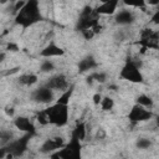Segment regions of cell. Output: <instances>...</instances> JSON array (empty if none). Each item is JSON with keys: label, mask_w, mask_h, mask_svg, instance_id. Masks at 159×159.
<instances>
[{"label": "cell", "mask_w": 159, "mask_h": 159, "mask_svg": "<svg viewBox=\"0 0 159 159\" xmlns=\"http://www.w3.org/2000/svg\"><path fill=\"white\" fill-rule=\"evenodd\" d=\"M5 57H6V53L5 52H0V62H2L5 60Z\"/></svg>", "instance_id": "8d00e7d4"}, {"label": "cell", "mask_w": 159, "mask_h": 159, "mask_svg": "<svg viewBox=\"0 0 159 159\" xmlns=\"http://www.w3.org/2000/svg\"><path fill=\"white\" fill-rule=\"evenodd\" d=\"M152 140L149 138H138L137 142H135V147L138 149H142V150H145V149H149L152 147Z\"/></svg>", "instance_id": "7402d4cb"}, {"label": "cell", "mask_w": 159, "mask_h": 159, "mask_svg": "<svg viewBox=\"0 0 159 159\" xmlns=\"http://www.w3.org/2000/svg\"><path fill=\"white\" fill-rule=\"evenodd\" d=\"M17 81L22 86H32L39 81V77L35 73H24V75L19 76Z\"/></svg>", "instance_id": "ac0fdd59"}, {"label": "cell", "mask_w": 159, "mask_h": 159, "mask_svg": "<svg viewBox=\"0 0 159 159\" xmlns=\"http://www.w3.org/2000/svg\"><path fill=\"white\" fill-rule=\"evenodd\" d=\"M91 75H92L93 81H96V82H98V83H104V82L108 80V76H107L106 72H93V73H91Z\"/></svg>", "instance_id": "cb8c5ba5"}, {"label": "cell", "mask_w": 159, "mask_h": 159, "mask_svg": "<svg viewBox=\"0 0 159 159\" xmlns=\"http://www.w3.org/2000/svg\"><path fill=\"white\" fill-rule=\"evenodd\" d=\"M4 112L6 113V116H9V117H14V114H15V109H14V107H11V106H6L5 107V109H4Z\"/></svg>", "instance_id": "4dcf8cb0"}, {"label": "cell", "mask_w": 159, "mask_h": 159, "mask_svg": "<svg viewBox=\"0 0 159 159\" xmlns=\"http://www.w3.org/2000/svg\"><path fill=\"white\" fill-rule=\"evenodd\" d=\"M14 139V133L9 129H0V147L6 145Z\"/></svg>", "instance_id": "ffe728a7"}, {"label": "cell", "mask_w": 159, "mask_h": 159, "mask_svg": "<svg viewBox=\"0 0 159 159\" xmlns=\"http://www.w3.org/2000/svg\"><path fill=\"white\" fill-rule=\"evenodd\" d=\"M12 124L15 125L16 129L24 132V133H29V134H32V135H36V128L32 123V120L25 116H19V117H15L14 120H12Z\"/></svg>", "instance_id": "8fae6325"}, {"label": "cell", "mask_w": 159, "mask_h": 159, "mask_svg": "<svg viewBox=\"0 0 159 159\" xmlns=\"http://www.w3.org/2000/svg\"><path fill=\"white\" fill-rule=\"evenodd\" d=\"M65 55V50L58 46L55 41H51L50 43H47L41 51H40V56L43 58H51V57H58V56H63Z\"/></svg>", "instance_id": "7c38bea8"}, {"label": "cell", "mask_w": 159, "mask_h": 159, "mask_svg": "<svg viewBox=\"0 0 159 159\" xmlns=\"http://www.w3.org/2000/svg\"><path fill=\"white\" fill-rule=\"evenodd\" d=\"M153 116L154 114H153V112L150 109H147L144 107H140L138 104H134L132 107V109L129 111V113H128L127 117H128L129 122L134 125V124H137L139 122H147V120L152 119Z\"/></svg>", "instance_id": "52a82bcc"}, {"label": "cell", "mask_w": 159, "mask_h": 159, "mask_svg": "<svg viewBox=\"0 0 159 159\" xmlns=\"http://www.w3.org/2000/svg\"><path fill=\"white\" fill-rule=\"evenodd\" d=\"M118 5H119L118 0H107L99 4L97 7H94V11L97 15H113L117 11Z\"/></svg>", "instance_id": "4fadbf2b"}, {"label": "cell", "mask_w": 159, "mask_h": 159, "mask_svg": "<svg viewBox=\"0 0 159 159\" xmlns=\"http://www.w3.org/2000/svg\"><path fill=\"white\" fill-rule=\"evenodd\" d=\"M25 2H26V1L19 0V1H16V2L14 4V6H12V10H14V14H15V15H16V12H17V11H20V9H21V7L25 5Z\"/></svg>", "instance_id": "83f0119b"}, {"label": "cell", "mask_w": 159, "mask_h": 159, "mask_svg": "<svg viewBox=\"0 0 159 159\" xmlns=\"http://www.w3.org/2000/svg\"><path fill=\"white\" fill-rule=\"evenodd\" d=\"M119 77L132 83H143L144 77L140 72V62L138 63L137 61L128 58L119 72Z\"/></svg>", "instance_id": "277c9868"}, {"label": "cell", "mask_w": 159, "mask_h": 159, "mask_svg": "<svg viewBox=\"0 0 159 159\" xmlns=\"http://www.w3.org/2000/svg\"><path fill=\"white\" fill-rule=\"evenodd\" d=\"M73 92H75V84L72 83V84H70V87H68L67 89H65V91L61 93V96H60V97L56 99V102H55V103L68 106V103H70V99H71V97H72Z\"/></svg>", "instance_id": "e0dca14e"}, {"label": "cell", "mask_w": 159, "mask_h": 159, "mask_svg": "<svg viewBox=\"0 0 159 159\" xmlns=\"http://www.w3.org/2000/svg\"><path fill=\"white\" fill-rule=\"evenodd\" d=\"M86 135H87V125H86V123L84 122H78L75 125L71 137H75V138H77L78 140L82 142V140H84Z\"/></svg>", "instance_id": "2e32d148"}, {"label": "cell", "mask_w": 159, "mask_h": 159, "mask_svg": "<svg viewBox=\"0 0 159 159\" xmlns=\"http://www.w3.org/2000/svg\"><path fill=\"white\" fill-rule=\"evenodd\" d=\"M43 20L37 0H29L15 15V24L21 26L24 30L34 26L35 24Z\"/></svg>", "instance_id": "6da1fadb"}, {"label": "cell", "mask_w": 159, "mask_h": 159, "mask_svg": "<svg viewBox=\"0 0 159 159\" xmlns=\"http://www.w3.org/2000/svg\"><path fill=\"white\" fill-rule=\"evenodd\" d=\"M36 119H37V122H39L41 125H47V124H48V118H47V114H46L45 109H41V111L37 112Z\"/></svg>", "instance_id": "d4e9b609"}, {"label": "cell", "mask_w": 159, "mask_h": 159, "mask_svg": "<svg viewBox=\"0 0 159 159\" xmlns=\"http://www.w3.org/2000/svg\"><path fill=\"white\" fill-rule=\"evenodd\" d=\"M81 34H82V36L84 37V40H92V39L96 36L94 32L92 31V29H89V30H84V31H82Z\"/></svg>", "instance_id": "4316f807"}, {"label": "cell", "mask_w": 159, "mask_h": 159, "mask_svg": "<svg viewBox=\"0 0 159 159\" xmlns=\"http://www.w3.org/2000/svg\"><path fill=\"white\" fill-rule=\"evenodd\" d=\"M134 20H135V15H134V12H133L132 10H129V9H122V10H119V11L116 14V16H114L116 24L123 25V26H124V25H130V24H133Z\"/></svg>", "instance_id": "5bb4252c"}, {"label": "cell", "mask_w": 159, "mask_h": 159, "mask_svg": "<svg viewBox=\"0 0 159 159\" xmlns=\"http://www.w3.org/2000/svg\"><path fill=\"white\" fill-rule=\"evenodd\" d=\"M6 50H7V51H12V52H17V51L20 50V47H19V45H17V43L9 42V43L6 45Z\"/></svg>", "instance_id": "f1b7e54d"}, {"label": "cell", "mask_w": 159, "mask_h": 159, "mask_svg": "<svg viewBox=\"0 0 159 159\" xmlns=\"http://www.w3.org/2000/svg\"><path fill=\"white\" fill-rule=\"evenodd\" d=\"M45 112L48 118V124H53L56 127H63L68 123V106L53 103L50 107L45 108Z\"/></svg>", "instance_id": "7a4b0ae2"}, {"label": "cell", "mask_w": 159, "mask_h": 159, "mask_svg": "<svg viewBox=\"0 0 159 159\" xmlns=\"http://www.w3.org/2000/svg\"><path fill=\"white\" fill-rule=\"evenodd\" d=\"M50 159H60V155H58V150L53 152L50 154Z\"/></svg>", "instance_id": "e575fe53"}, {"label": "cell", "mask_w": 159, "mask_h": 159, "mask_svg": "<svg viewBox=\"0 0 159 159\" xmlns=\"http://www.w3.org/2000/svg\"><path fill=\"white\" fill-rule=\"evenodd\" d=\"M97 24H99V15L96 14L94 7H92L91 5H86L83 7V10L81 11L80 16H78V20L76 22L75 30L82 32L84 30L92 29Z\"/></svg>", "instance_id": "3957f363"}, {"label": "cell", "mask_w": 159, "mask_h": 159, "mask_svg": "<svg viewBox=\"0 0 159 159\" xmlns=\"http://www.w3.org/2000/svg\"><path fill=\"white\" fill-rule=\"evenodd\" d=\"M99 106H101L102 111H104V112H109V111H112L113 107H114V101H113V98L106 96V97H102V101H101Z\"/></svg>", "instance_id": "44dd1931"}, {"label": "cell", "mask_w": 159, "mask_h": 159, "mask_svg": "<svg viewBox=\"0 0 159 159\" xmlns=\"http://www.w3.org/2000/svg\"><path fill=\"white\" fill-rule=\"evenodd\" d=\"M32 137H34L32 134L25 133L22 137L17 138V139H12L10 143H7L6 145H2V147L5 148V150H6L7 154H11L14 158H20L27 150L29 143H30V140H31Z\"/></svg>", "instance_id": "5b68a950"}, {"label": "cell", "mask_w": 159, "mask_h": 159, "mask_svg": "<svg viewBox=\"0 0 159 159\" xmlns=\"http://www.w3.org/2000/svg\"><path fill=\"white\" fill-rule=\"evenodd\" d=\"M43 86L47 87V88H50L51 91H62V92H63L65 89H67V88L70 87V82H68L66 75H63V73H57V75L50 77V78L45 82Z\"/></svg>", "instance_id": "ba28073f"}, {"label": "cell", "mask_w": 159, "mask_h": 159, "mask_svg": "<svg viewBox=\"0 0 159 159\" xmlns=\"http://www.w3.org/2000/svg\"><path fill=\"white\" fill-rule=\"evenodd\" d=\"M135 104H138V106H140V107H144V108H153V106H154V102H153V99H152V97L150 96H148V94H144V93H142V94H139L137 98H135Z\"/></svg>", "instance_id": "d6986e66"}, {"label": "cell", "mask_w": 159, "mask_h": 159, "mask_svg": "<svg viewBox=\"0 0 159 159\" xmlns=\"http://www.w3.org/2000/svg\"><path fill=\"white\" fill-rule=\"evenodd\" d=\"M55 70V63L51 60H43L40 65V71L46 73V72H51Z\"/></svg>", "instance_id": "603a6c76"}, {"label": "cell", "mask_w": 159, "mask_h": 159, "mask_svg": "<svg viewBox=\"0 0 159 159\" xmlns=\"http://www.w3.org/2000/svg\"><path fill=\"white\" fill-rule=\"evenodd\" d=\"M106 135H107V133H106V130L104 129H98L97 130V134H96V138L97 139H104L106 138Z\"/></svg>", "instance_id": "d6a6232c"}, {"label": "cell", "mask_w": 159, "mask_h": 159, "mask_svg": "<svg viewBox=\"0 0 159 159\" xmlns=\"http://www.w3.org/2000/svg\"><path fill=\"white\" fill-rule=\"evenodd\" d=\"M6 155H7V153H6L5 148L4 147H0V159H4Z\"/></svg>", "instance_id": "836d02e7"}, {"label": "cell", "mask_w": 159, "mask_h": 159, "mask_svg": "<svg viewBox=\"0 0 159 159\" xmlns=\"http://www.w3.org/2000/svg\"><path fill=\"white\" fill-rule=\"evenodd\" d=\"M124 2V5H127V6H130V7H144L145 6V1L144 0H139V1H123Z\"/></svg>", "instance_id": "484cf974"}, {"label": "cell", "mask_w": 159, "mask_h": 159, "mask_svg": "<svg viewBox=\"0 0 159 159\" xmlns=\"http://www.w3.org/2000/svg\"><path fill=\"white\" fill-rule=\"evenodd\" d=\"M150 22H153V24H159V10H157V11L152 15Z\"/></svg>", "instance_id": "1f68e13d"}, {"label": "cell", "mask_w": 159, "mask_h": 159, "mask_svg": "<svg viewBox=\"0 0 159 159\" xmlns=\"http://www.w3.org/2000/svg\"><path fill=\"white\" fill-rule=\"evenodd\" d=\"M97 66H98V63H97L96 58L93 56L88 55V56L83 57L82 60H80V62L77 65V68H78V72L80 73H84L87 71H91V70L97 68Z\"/></svg>", "instance_id": "9a60e30c"}, {"label": "cell", "mask_w": 159, "mask_h": 159, "mask_svg": "<svg viewBox=\"0 0 159 159\" xmlns=\"http://www.w3.org/2000/svg\"><path fill=\"white\" fill-rule=\"evenodd\" d=\"M92 101H93V104L94 106H99V103H101V101H102V94L101 93H94L93 94V97H92Z\"/></svg>", "instance_id": "f546056e"}, {"label": "cell", "mask_w": 159, "mask_h": 159, "mask_svg": "<svg viewBox=\"0 0 159 159\" xmlns=\"http://www.w3.org/2000/svg\"><path fill=\"white\" fill-rule=\"evenodd\" d=\"M86 82H87V84H89V86L94 82V81H93V78H92V75H89V76H87V77H86Z\"/></svg>", "instance_id": "d590c367"}, {"label": "cell", "mask_w": 159, "mask_h": 159, "mask_svg": "<svg viewBox=\"0 0 159 159\" xmlns=\"http://www.w3.org/2000/svg\"><path fill=\"white\" fill-rule=\"evenodd\" d=\"M53 98H55L53 91H51L50 88H47L45 86H40L31 92V99L36 103L48 104L53 101Z\"/></svg>", "instance_id": "9c48e42d"}, {"label": "cell", "mask_w": 159, "mask_h": 159, "mask_svg": "<svg viewBox=\"0 0 159 159\" xmlns=\"http://www.w3.org/2000/svg\"><path fill=\"white\" fill-rule=\"evenodd\" d=\"M65 140L62 137H52V138H47L40 147V152L43 154H51L56 150H60L63 145H65Z\"/></svg>", "instance_id": "30bf717a"}, {"label": "cell", "mask_w": 159, "mask_h": 159, "mask_svg": "<svg viewBox=\"0 0 159 159\" xmlns=\"http://www.w3.org/2000/svg\"><path fill=\"white\" fill-rule=\"evenodd\" d=\"M60 159H82V144L75 137H71L70 142L66 143L58 150Z\"/></svg>", "instance_id": "8992f818"}]
</instances>
